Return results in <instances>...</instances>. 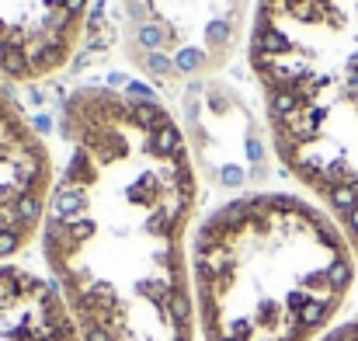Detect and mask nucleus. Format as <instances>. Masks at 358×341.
<instances>
[{
	"label": "nucleus",
	"instance_id": "1",
	"mask_svg": "<svg viewBox=\"0 0 358 341\" xmlns=\"http://www.w3.org/2000/svg\"><path fill=\"white\" fill-rule=\"evenodd\" d=\"M42 254L87 341H195L188 230L199 174L174 115L146 91L80 88Z\"/></svg>",
	"mask_w": 358,
	"mask_h": 341
},
{
	"label": "nucleus",
	"instance_id": "2",
	"mask_svg": "<svg viewBox=\"0 0 358 341\" xmlns=\"http://www.w3.org/2000/svg\"><path fill=\"white\" fill-rule=\"evenodd\" d=\"M338 223L289 192L220 206L192 240V300L202 341H317L355 286Z\"/></svg>",
	"mask_w": 358,
	"mask_h": 341
},
{
	"label": "nucleus",
	"instance_id": "3",
	"mask_svg": "<svg viewBox=\"0 0 358 341\" xmlns=\"http://www.w3.org/2000/svg\"><path fill=\"white\" fill-rule=\"evenodd\" d=\"M247 56L268 109L358 95V0H257Z\"/></svg>",
	"mask_w": 358,
	"mask_h": 341
},
{
	"label": "nucleus",
	"instance_id": "4",
	"mask_svg": "<svg viewBox=\"0 0 358 341\" xmlns=\"http://www.w3.org/2000/svg\"><path fill=\"white\" fill-rule=\"evenodd\" d=\"M250 0H119L122 46L132 67L181 88L230 63Z\"/></svg>",
	"mask_w": 358,
	"mask_h": 341
},
{
	"label": "nucleus",
	"instance_id": "5",
	"mask_svg": "<svg viewBox=\"0 0 358 341\" xmlns=\"http://www.w3.org/2000/svg\"><path fill=\"white\" fill-rule=\"evenodd\" d=\"M275 153L345 233L358 261V95L268 109Z\"/></svg>",
	"mask_w": 358,
	"mask_h": 341
},
{
	"label": "nucleus",
	"instance_id": "6",
	"mask_svg": "<svg viewBox=\"0 0 358 341\" xmlns=\"http://www.w3.org/2000/svg\"><path fill=\"white\" fill-rule=\"evenodd\" d=\"M52 181L49 146L0 81V265L42 233Z\"/></svg>",
	"mask_w": 358,
	"mask_h": 341
},
{
	"label": "nucleus",
	"instance_id": "7",
	"mask_svg": "<svg viewBox=\"0 0 358 341\" xmlns=\"http://www.w3.org/2000/svg\"><path fill=\"white\" fill-rule=\"evenodd\" d=\"M91 0H0V81L35 84L59 74L87 28Z\"/></svg>",
	"mask_w": 358,
	"mask_h": 341
},
{
	"label": "nucleus",
	"instance_id": "8",
	"mask_svg": "<svg viewBox=\"0 0 358 341\" xmlns=\"http://www.w3.org/2000/svg\"><path fill=\"white\" fill-rule=\"evenodd\" d=\"M0 341H87L56 282L0 265Z\"/></svg>",
	"mask_w": 358,
	"mask_h": 341
},
{
	"label": "nucleus",
	"instance_id": "9",
	"mask_svg": "<svg viewBox=\"0 0 358 341\" xmlns=\"http://www.w3.org/2000/svg\"><path fill=\"white\" fill-rule=\"evenodd\" d=\"M317 341H358V317H355V321L338 324V328H331L324 338H317Z\"/></svg>",
	"mask_w": 358,
	"mask_h": 341
}]
</instances>
